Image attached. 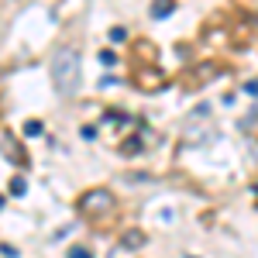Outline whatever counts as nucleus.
Returning a JSON list of instances; mask_svg holds the SVG:
<instances>
[{"mask_svg":"<svg viewBox=\"0 0 258 258\" xmlns=\"http://www.w3.org/2000/svg\"><path fill=\"white\" fill-rule=\"evenodd\" d=\"M83 83V66H80V52L73 45H62L52 55V86L62 97H73Z\"/></svg>","mask_w":258,"mask_h":258,"instance_id":"1","label":"nucleus"},{"mask_svg":"<svg viewBox=\"0 0 258 258\" xmlns=\"http://www.w3.org/2000/svg\"><path fill=\"white\" fill-rule=\"evenodd\" d=\"M76 207H80L83 217H107V214L117 207V200H114V193H110V189H103V186H100V189H90V193H83Z\"/></svg>","mask_w":258,"mask_h":258,"instance_id":"2","label":"nucleus"},{"mask_svg":"<svg viewBox=\"0 0 258 258\" xmlns=\"http://www.w3.org/2000/svg\"><path fill=\"white\" fill-rule=\"evenodd\" d=\"M207 120H210V107H197L189 117L182 120V131H179V141L182 145H200L203 141V127H207Z\"/></svg>","mask_w":258,"mask_h":258,"instance_id":"3","label":"nucleus"},{"mask_svg":"<svg viewBox=\"0 0 258 258\" xmlns=\"http://www.w3.org/2000/svg\"><path fill=\"white\" fill-rule=\"evenodd\" d=\"M0 138H4V159H7V162L21 159V155H18V145H14V141H11V131H4V135H0Z\"/></svg>","mask_w":258,"mask_h":258,"instance_id":"4","label":"nucleus"},{"mask_svg":"<svg viewBox=\"0 0 258 258\" xmlns=\"http://www.w3.org/2000/svg\"><path fill=\"white\" fill-rule=\"evenodd\" d=\"M165 14H172V0H155L152 4V18H165Z\"/></svg>","mask_w":258,"mask_h":258,"instance_id":"5","label":"nucleus"},{"mask_svg":"<svg viewBox=\"0 0 258 258\" xmlns=\"http://www.w3.org/2000/svg\"><path fill=\"white\" fill-rule=\"evenodd\" d=\"M124 244H127V248H141V244H145V234H141V231H131V234L124 238Z\"/></svg>","mask_w":258,"mask_h":258,"instance_id":"6","label":"nucleus"},{"mask_svg":"<svg viewBox=\"0 0 258 258\" xmlns=\"http://www.w3.org/2000/svg\"><path fill=\"white\" fill-rule=\"evenodd\" d=\"M7 189H11L14 197H24V189H28V186H24V179H21V176H14V179H11V186H7Z\"/></svg>","mask_w":258,"mask_h":258,"instance_id":"7","label":"nucleus"},{"mask_svg":"<svg viewBox=\"0 0 258 258\" xmlns=\"http://www.w3.org/2000/svg\"><path fill=\"white\" fill-rule=\"evenodd\" d=\"M69 258H93V255H90V248H83V244H73V248H69Z\"/></svg>","mask_w":258,"mask_h":258,"instance_id":"8","label":"nucleus"},{"mask_svg":"<svg viewBox=\"0 0 258 258\" xmlns=\"http://www.w3.org/2000/svg\"><path fill=\"white\" fill-rule=\"evenodd\" d=\"M24 135H31V138L41 135V124H38V120H28V124H24Z\"/></svg>","mask_w":258,"mask_h":258,"instance_id":"9","label":"nucleus"}]
</instances>
